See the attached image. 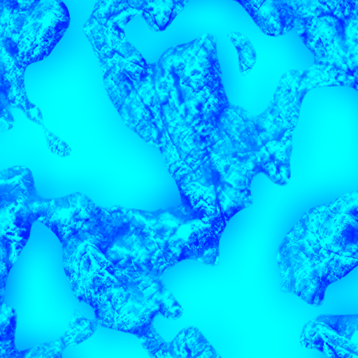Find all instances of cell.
<instances>
[{
  "mask_svg": "<svg viewBox=\"0 0 358 358\" xmlns=\"http://www.w3.org/2000/svg\"><path fill=\"white\" fill-rule=\"evenodd\" d=\"M227 36L237 51L239 72L243 76H246L257 62L255 48L250 40L241 32L231 31Z\"/></svg>",
  "mask_w": 358,
  "mask_h": 358,
  "instance_id": "30bf717a",
  "label": "cell"
},
{
  "mask_svg": "<svg viewBox=\"0 0 358 358\" xmlns=\"http://www.w3.org/2000/svg\"><path fill=\"white\" fill-rule=\"evenodd\" d=\"M152 125L155 146L186 192L234 189L252 173L264 145L258 115L229 101L216 53L166 61Z\"/></svg>",
  "mask_w": 358,
  "mask_h": 358,
  "instance_id": "6da1fadb",
  "label": "cell"
},
{
  "mask_svg": "<svg viewBox=\"0 0 358 358\" xmlns=\"http://www.w3.org/2000/svg\"><path fill=\"white\" fill-rule=\"evenodd\" d=\"M301 345L328 358H358V314H321L302 328Z\"/></svg>",
  "mask_w": 358,
  "mask_h": 358,
  "instance_id": "277c9868",
  "label": "cell"
},
{
  "mask_svg": "<svg viewBox=\"0 0 358 358\" xmlns=\"http://www.w3.org/2000/svg\"><path fill=\"white\" fill-rule=\"evenodd\" d=\"M281 292L322 304L325 291L358 265V191L312 208L277 252Z\"/></svg>",
  "mask_w": 358,
  "mask_h": 358,
  "instance_id": "7a4b0ae2",
  "label": "cell"
},
{
  "mask_svg": "<svg viewBox=\"0 0 358 358\" xmlns=\"http://www.w3.org/2000/svg\"><path fill=\"white\" fill-rule=\"evenodd\" d=\"M43 128L50 150L59 157L69 156L71 152V149L68 144L45 127H43Z\"/></svg>",
  "mask_w": 358,
  "mask_h": 358,
  "instance_id": "8fae6325",
  "label": "cell"
},
{
  "mask_svg": "<svg viewBox=\"0 0 358 358\" xmlns=\"http://www.w3.org/2000/svg\"><path fill=\"white\" fill-rule=\"evenodd\" d=\"M99 321L89 320L75 310L69 327L65 333L59 338L65 346L77 345L88 339L96 330Z\"/></svg>",
  "mask_w": 358,
  "mask_h": 358,
  "instance_id": "9c48e42d",
  "label": "cell"
},
{
  "mask_svg": "<svg viewBox=\"0 0 358 358\" xmlns=\"http://www.w3.org/2000/svg\"><path fill=\"white\" fill-rule=\"evenodd\" d=\"M151 358H221L212 345L196 327L181 330L171 341L159 334L142 343Z\"/></svg>",
  "mask_w": 358,
  "mask_h": 358,
  "instance_id": "5b68a950",
  "label": "cell"
},
{
  "mask_svg": "<svg viewBox=\"0 0 358 358\" xmlns=\"http://www.w3.org/2000/svg\"><path fill=\"white\" fill-rule=\"evenodd\" d=\"M138 10L153 31L165 30L185 8L187 1H138Z\"/></svg>",
  "mask_w": 358,
  "mask_h": 358,
  "instance_id": "52a82bcc",
  "label": "cell"
},
{
  "mask_svg": "<svg viewBox=\"0 0 358 358\" xmlns=\"http://www.w3.org/2000/svg\"><path fill=\"white\" fill-rule=\"evenodd\" d=\"M1 358H62L65 348L60 338L23 351L15 348L14 339L2 341Z\"/></svg>",
  "mask_w": 358,
  "mask_h": 358,
  "instance_id": "ba28073f",
  "label": "cell"
},
{
  "mask_svg": "<svg viewBox=\"0 0 358 358\" xmlns=\"http://www.w3.org/2000/svg\"><path fill=\"white\" fill-rule=\"evenodd\" d=\"M266 35L278 36L294 29L295 10L289 1H236Z\"/></svg>",
  "mask_w": 358,
  "mask_h": 358,
  "instance_id": "8992f818",
  "label": "cell"
},
{
  "mask_svg": "<svg viewBox=\"0 0 358 358\" xmlns=\"http://www.w3.org/2000/svg\"><path fill=\"white\" fill-rule=\"evenodd\" d=\"M346 6H315L310 15L294 1V29L318 61L340 64L345 69L358 71V12H343Z\"/></svg>",
  "mask_w": 358,
  "mask_h": 358,
  "instance_id": "3957f363",
  "label": "cell"
}]
</instances>
